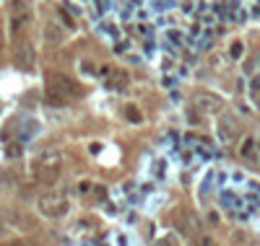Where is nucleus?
<instances>
[{
  "mask_svg": "<svg viewBox=\"0 0 260 246\" xmlns=\"http://www.w3.org/2000/svg\"><path fill=\"white\" fill-rule=\"evenodd\" d=\"M81 94V88L71 80V78H65V75H50V86H47V101H52L55 106L65 104L68 99L78 96Z\"/></svg>",
  "mask_w": 260,
  "mask_h": 246,
  "instance_id": "obj_1",
  "label": "nucleus"
},
{
  "mask_svg": "<svg viewBox=\"0 0 260 246\" xmlns=\"http://www.w3.org/2000/svg\"><path fill=\"white\" fill-rule=\"evenodd\" d=\"M198 101H201V106H203L206 111H216V109L221 106V99H219V96H208V94H201Z\"/></svg>",
  "mask_w": 260,
  "mask_h": 246,
  "instance_id": "obj_3",
  "label": "nucleus"
},
{
  "mask_svg": "<svg viewBox=\"0 0 260 246\" xmlns=\"http://www.w3.org/2000/svg\"><path fill=\"white\" fill-rule=\"evenodd\" d=\"M65 208H68V199H65L62 194H45L39 199V210L50 215V218H57L65 213Z\"/></svg>",
  "mask_w": 260,
  "mask_h": 246,
  "instance_id": "obj_2",
  "label": "nucleus"
},
{
  "mask_svg": "<svg viewBox=\"0 0 260 246\" xmlns=\"http://www.w3.org/2000/svg\"><path fill=\"white\" fill-rule=\"evenodd\" d=\"M232 55L240 57V55H242V44H234V47H232Z\"/></svg>",
  "mask_w": 260,
  "mask_h": 246,
  "instance_id": "obj_5",
  "label": "nucleus"
},
{
  "mask_svg": "<svg viewBox=\"0 0 260 246\" xmlns=\"http://www.w3.org/2000/svg\"><path fill=\"white\" fill-rule=\"evenodd\" d=\"M252 145H255L252 140H245V145H242V155H250V153H252Z\"/></svg>",
  "mask_w": 260,
  "mask_h": 246,
  "instance_id": "obj_4",
  "label": "nucleus"
}]
</instances>
